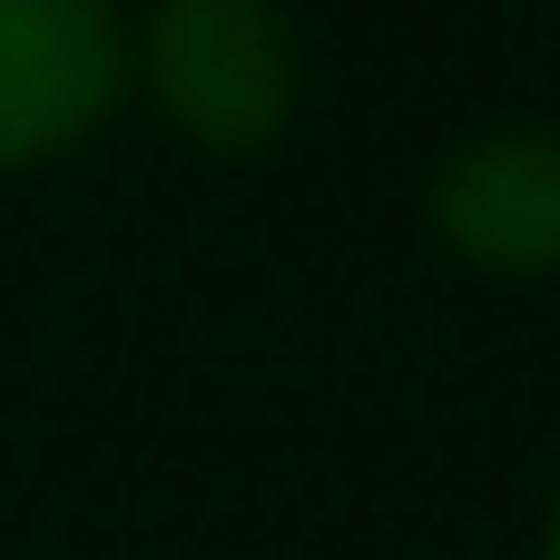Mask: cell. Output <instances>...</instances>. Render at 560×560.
Wrapping results in <instances>:
<instances>
[{
    "label": "cell",
    "instance_id": "7a4b0ae2",
    "mask_svg": "<svg viewBox=\"0 0 560 560\" xmlns=\"http://www.w3.org/2000/svg\"><path fill=\"white\" fill-rule=\"evenodd\" d=\"M128 108L118 0H0V177L59 167Z\"/></svg>",
    "mask_w": 560,
    "mask_h": 560
},
{
    "label": "cell",
    "instance_id": "277c9868",
    "mask_svg": "<svg viewBox=\"0 0 560 560\" xmlns=\"http://www.w3.org/2000/svg\"><path fill=\"white\" fill-rule=\"evenodd\" d=\"M532 560H560V482H551V502H541V551Z\"/></svg>",
    "mask_w": 560,
    "mask_h": 560
},
{
    "label": "cell",
    "instance_id": "3957f363",
    "mask_svg": "<svg viewBox=\"0 0 560 560\" xmlns=\"http://www.w3.org/2000/svg\"><path fill=\"white\" fill-rule=\"evenodd\" d=\"M423 226L453 266L472 276H560V128H472L433 158Z\"/></svg>",
    "mask_w": 560,
    "mask_h": 560
},
{
    "label": "cell",
    "instance_id": "6da1fadb",
    "mask_svg": "<svg viewBox=\"0 0 560 560\" xmlns=\"http://www.w3.org/2000/svg\"><path fill=\"white\" fill-rule=\"evenodd\" d=\"M128 98L207 158H256L305 108V30L285 0H148L128 20Z\"/></svg>",
    "mask_w": 560,
    "mask_h": 560
}]
</instances>
